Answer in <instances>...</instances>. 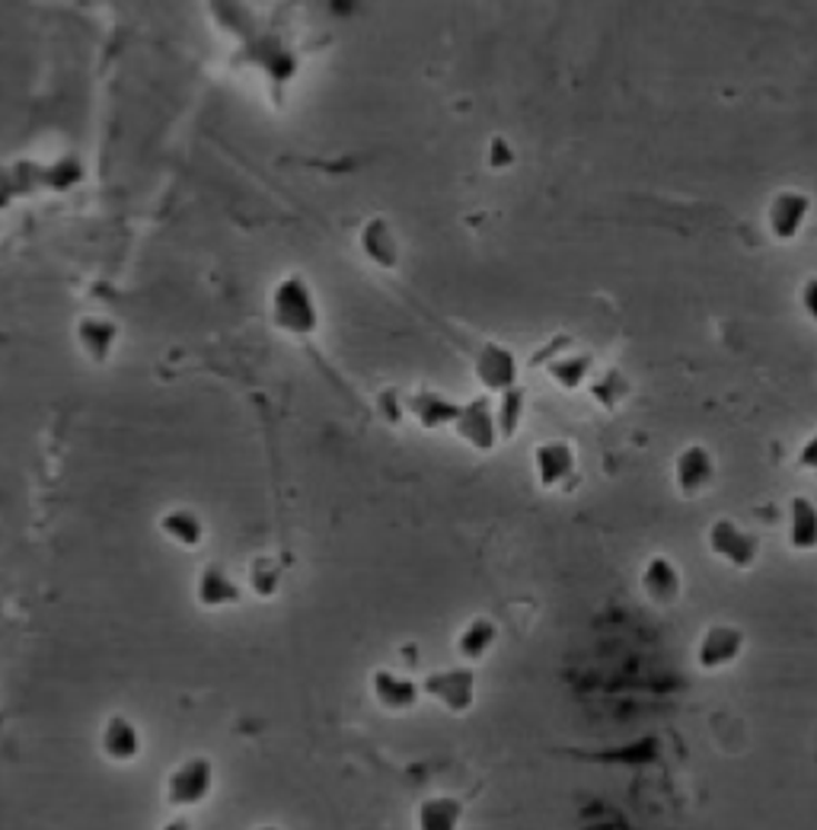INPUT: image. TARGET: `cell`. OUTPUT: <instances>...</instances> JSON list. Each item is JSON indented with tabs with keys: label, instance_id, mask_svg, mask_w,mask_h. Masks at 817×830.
I'll return each mask as SVG.
<instances>
[{
	"label": "cell",
	"instance_id": "obj_1",
	"mask_svg": "<svg viewBox=\"0 0 817 830\" xmlns=\"http://www.w3.org/2000/svg\"><path fill=\"white\" fill-rule=\"evenodd\" d=\"M272 323L288 336H313L320 330V304L304 275H284L272 287Z\"/></svg>",
	"mask_w": 817,
	"mask_h": 830
},
{
	"label": "cell",
	"instance_id": "obj_2",
	"mask_svg": "<svg viewBox=\"0 0 817 830\" xmlns=\"http://www.w3.org/2000/svg\"><path fill=\"white\" fill-rule=\"evenodd\" d=\"M211 792H214V763L208 757L182 760L179 767L170 770L167 786H163V799L176 811L199 808L211 799Z\"/></svg>",
	"mask_w": 817,
	"mask_h": 830
},
{
	"label": "cell",
	"instance_id": "obj_3",
	"mask_svg": "<svg viewBox=\"0 0 817 830\" xmlns=\"http://www.w3.org/2000/svg\"><path fill=\"white\" fill-rule=\"evenodd\" d=\"M706 546H709V553H713L715 559H722L725 566H732V569L738 571L754 569L757 559H760V540L732 518H718L709 524Z\"/></svg>",
	"mask_w": 817,
	"mask_h": 830
},
{
	"label": "cell",
	"instance_id": "obj_4",
	"mask_svg": "<svg viewBox=\"0 0 817 830\" xmlns=\"http://www.w3.org/2000/svg\"><path fill=\"white\" fill-rule=\"evenodd\" d=\"M418 687L425 700L437 702L454 716H466L476 702V675L470 668H441L422 677Z\"/></svg>",
	"mask_w": 817,
	"mask_h": 830
},
{
	"label": "cell",
	"instance_id": "obj_5",
	"mask_svg": "<svg viewBox=\"0 0 817 830\" xmlns=\"http://www.w3.org/2000/svg\"><path fill=\"white\" fill-rule=\"evenodd\" d=\"M811 208H815L811 195L801 192V189H783V192H776L769 208H766L769 236L779 240V243H791L795 236L801 234V227L808 224Z\"/></svg>",
	"mask_w": 817,
	"mask_h": 830
},
{
	"label": "cell",
	"instance_id": "obj_6",
	"mask_svg": "<svg viewBox=\"0 0 817 830\" xmlns=\"http://www.w3.org/2000/svg\"><path fill=\"white\" fill-rule=\"evenodd\" d=\"M744 651V632L732 622H713L696 642V668L699 671H725L732 668Z\"/></svg>",
	"mask_w": 817,
	"mask_h": 830
},
{
	"label": "cell",
	"instance_id": "obj_7",
	"mask_svg": "<svg viewBox=\"0 0 817 830\" xmlns=\"http://www.w3.org/2000/svg\"><path fill=\"white\" fill-rule=\"evenodd\" d=\"M454 432H457L460 442H466L473 451L488 454L495 444L502 442L498 425H495V403L488 396H476L470 403H460Z\"/></svg>",
	"mask_w": 817,
	"mask_h": 830
},
{
	"label": "cell",
	"instance_id": "obj_8",
	"mask_svg": "<svg viewBox=\"0 0 817 830\" xmlns=\"http://www.w3.org/2000/svg\"><path fill=\"white\" fill-rule=\"evenodd\" d=\"M371 697L383 712L403 716V712H412L422 702V687H418V680L400 675V671L377 668V671H371Z\"/></svg>",
	"mask_w": 817,
	"mask_h": 830
},
{
	"label": "cell",
	"instance_id": "obj_9",
	"mask_svg": "<svg viewBox=\"0 0 817 830\" xmlns=\"http://www.w3.org/2000/svg\"><path fill=\"white\" fill-rule=\"evenodd\" d=\"M578 469V457H575V447L562 438H553V442H543L534 447V473L539 489H559L565 486Z\"/></svg>",
	"mask_w": 817,
	"mask_h": 830
},
{
	"label": "cell",
	"instance_id": "obj_10",
	"mask_svg": "<svg viewBox=\"0 0 817 830\" xmlns=\"http://www.w3.org/2000/svg\"><path fill=\"white\" fill-rule=\"evenodd\" d=\"M715 479V460L709 447L703 444H687L677 460H674V486L684 498H696L703 495Z\"/></svg>",
	"mask_w": 817,
	"mask_h": 830
},
{
	"label": "cell",
	"instance_id": "obj_11",
	"mask_svg": "<svg viewBox=\"0 0 817 830\" xmlns=\"http://www.w3.org/2000/svg\"><path fill=\"white\" fill-rule=\"evenodd\" d=\"M100 748L105 753V760H112V763H134L141 757V748H144L141 728L134 726L128 716L115 712V716H109L102 722Z\"/></svg>",
	"mask_w": 817,
	"mask_h": 830
},
{
	"label": "cell",
	"instance_id": "obj_12",
	"mask_svg": "<svg viewBox=\"0 0 817 830\" xmlns=\"http://www.w3.org/2000/svg\"><path fill=\"white\" fill-rule=\"evenodd\" d=\"M77 348L93 364H105L119 345V326L109 316H80L74 326Z\"/></svg>",
	"mask_w": 817,
	"mask_h": 830
},
{
	"label": "cell",
	"instance_id": "obj_13",
	"mask_svg": "<svg viewBox=\"0 0 817 830\" xmlns=\"http://www.w3.org/2000/svg\"><path fill=\"white\" fill-rule=\"evenodd\" d=\"M473 371L488 393H505L517 387V358L505 345H483L473 362Z\"/></svg>",
	"mask_w": 817,
	"mask_h": 830
},
{
	"label": "cell",
	"instance_id": "obj_14",
	"mask_svg": "<svg viewBox=\"0 0 817 830\" xmlns=\"http://www.w3.org/2000/svg\"><path fill=\"white\" fill-rule=\"evenodd\" d=\"M680 591H684V578H680V569L667 559V556H652L642 569V595L648 597L652 604L658 607H670L674 600H680Z\"/></svg>",
	"mask_w": 817,
	"mask_h": 830
},
{
	"label": "cell",
	"instance_id": "obj_15",
	"mask_svg": "<svg viewBox=\"0 0 817 830\" xmlns=\"http://www.w3.org/2000/svg\"><path fill=\"white\" fill-rule=\"evenodd\" d=\"M195 600L208 607V610H221V607H233L243 600V588L233 581L224 566H204L195 578Z\"/></svg>",
	"mask_w": 817,
	"mask_h": 830
},
{
	"label": "cell",
	"instance_id": "obj_16",
	"mask_svg": "<svg viewBox=\"0 0 817 830\" xmlns=\"http://www.w3.org/2000/svg\"><path fill=\"white\" fill-rule=\"evenodd\" d=\"M157 527H160V534L170 540L179 549H199V546L208 540V527H204V520L199 512H192V508H170V512H163L160 520H157Z\"/></svg>",
	"mask_w": 817,
	"mask_h": 830
},
{
	"label": "cell",
	"instance_id": "obj_17",
	"mask_svg": "<svg viewBox=\"0 0 817 830\" xmlns=\"http://www.w3.org/2000/svg\"><path fill=\"white\" fill-rule=\"evenodd\" d=\"M408 415L422 425V428H428V432H437V428H454V422H457L460 413V403H454L451 396H444V393H434V389H418L415 396H408L406 403Z\"/></svg>",
	"mask_w": 817,
	"mask_h": 830
},
{
	"label": "cell",
	"instance_id": "obj_18",
	"mask_svg": "<svg viewBox=\"0 0 817 830\" xmlns=\"http://www.w3.org/2000/svg\"><path fill=\"white\" fill-rule=\"evenodd\" d=\"M495 642H498V626L488 620V617H473L457 632L454 651H457V658L463 665H480Z\"/></svg>",
	"mask_w": 817,
	"mask_h": 830
},
{
	"label": "cell",
	"instance_id": "obj_19",
	"mask_svg": "<svg viewBox=\"0 0 817 830\" xmlns=\"http://www.w3.org/2000/svg\"><path fill=\"white\" fill-rule=\"evenodd\" d=\"M361 250L367 253V260L377 262L381 269H396V262H400V240L393 234V227L386 221H381V217H374V221L364 224V231H361Z\"/></svg>",
	"mask_w": 817,
	"mask_h": 830
},
{
	"label": "cell",
	"instance_id": "obj_20",
	"mask_svg": "<svg viewBox=\"0 0 817 830\" xmlns=\"http://www.w3.org/2000/svg\"><path fill=\"white\" fill-rule=\"evenodd\" d=\"M463 802L454 796H432L415 808V830H460Z\"/></svg>",
	"mask_w": 817,
	"mask_h": 830
},
{
	"label": "cell",
	"instance_id": "obj_21",
	"mask_svg": "<svg viewBox=\"0 0 817 830\" xmlns=\"http://www.w3.org/2000/svg\"><path fill=\"white\" fill-rule=\"evenodd\" d=\"M789 546L798 553L817 549V505L805 495H795L789 502Z\"/></svg>",
	"mask_w": 817,
	"mask_h": 830
},
{
	"label": "cell",
	"instance_id": "obj_22",
	"mask_svg": "<svg viewBox=\"0 0 817 830\" xmlns=\"http://www.w3.org/2000/svg\"><path fill=\"white\" fill-rule=\"evenodd\" d=\"M546 374L549 381L562 389H578L585 387L594 374V358L587 352H565L559 358L546 364Z\"/></svg>",
	"mask_w": 817,
	"mask_h": 830
},
{
	"label": "cell",
	"instance_id": "obj_23",
	"mask_svg": "<svg viewBox=\"0 0 817 830\" xmlns=\"http://www.w3.org/2000/svg\"><path fill=\"white\" fill-rule=\"evenodd\" d=\"M524 409H527V393L521 387H511L505 393H498V403H495V425H498V438L502 442H511L524 422Z\"/></svg>",
	"mask_w": 817,
	"mask_h": 830
},
{
	"label": "cell",
	"instance_id": "obj_24",
	"mask_svg": "<svg viewBox=\"0 0 817 830\" xmlns=\"http://www.w3.org/2000/svg\"><path fill=\"white\" fill-rule=\"evenodd\" d=\"M250 588L255 597L272 600L281 591V566L272 556H259L250 566Z\"/></svg>",
	"mask_w": 817,
	"mask_h": 830
},
{
	"label": "cell",
	"instance_id": "obj_25",
	"mask_svg": "<svg viewBox=\"0 0 817 830\" xmlns=\"http://www.w3.org/2000/svg\"><path fill=\"white\" fill-rule=\"evenodd\" d=\"M626 389H629V384H626L616 371H604V374H597V381H594L591 393H594V399H597V403H604L607 409H613V406L626 396Z\"/></svg>",
	"mask_w": 817,
	"mask_h": 830
},
{
	"label": "cell",
	"instance_id": "obj_26",
	"mask_svg": "<svg viewBox=\"0 0 817 830\" xmlns=\"http://www.w3.org/2000/svg\"><path fill=\"white\" fill-rule=\"evenodd\" d=\"M798 301H801V311H805V316H808V320L817 326V275H811V279L801 285V291H798Z\"/></svg>",
	"mask_w": 817,
	"mask_h": 830
},
{
	"label": "cell",
	"instance_id": "obj_27",
	"mask_svg": "<svg viewBox=\"0 0 817 830\" xmlns=\"http://www.w3.org/2000/svg\"><path fill=\"white\" fill-rule=\"evenodd\" d=\"M795 464L801 469H811L817 473V432L808 438V442L798 447V457H795Z\"/></svg>",
	"mask_w": 817,
	"mask_h": 830
},
{
	"label": "cell",
	"instance_id": "obj_28",
	"mask_svg": "<svg viewBox=\"0 0 817 830\" xmlns=\"http://www.w3.org/2000/svg\"><path fill=\"white\" fill-rule=\"evenodd\" d=\"M163 830H192V828H189V821H185V818H173V821H167V824H163Z\"/></svg>",
	"mask_w": 817,
	"mask_h": 830
},
{
	"label": "cell",
	"instance_id": "obj_29",
	"mask_svg": "<svg viewBox=\"0 0 817 830\" xmlns=\"http://www.w3.org/2000/svg\"><path fill=\"white\" fill-rule=\"evenodd\" d=\"M255 830H279V828H255Z\"/></svg>",
	"mask_w": 817,
	"mask_h": 830
}]
</instances>
